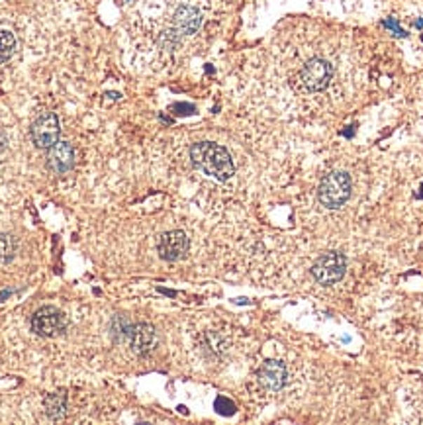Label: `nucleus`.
<instances>
[{
  "mask_svg": "<svg viewBox=\"0 0 423 425\" xmlns=\"http://www.w3.org/2000/svg\"><path fill=\"white\" fill-rule=\"evenodd\" d=\"M190 159L194 163V167L206 173L208 177L226 182L235 175V165L231 155L226 147L217 145L212 142L194 143L190 147Z\"/></svg>",
  "mask_w": 423,
  "mask_h": 425,
  "instance_id": "nucleus-1",
  "label": "nucleus"
},
{
  "mask_svg": "<svg viewBox=\"0 0 423 425\" xmlns=\"http://www.w3.org/2000/svg\"><path fill=\"white\" fill-rule=\"evenodd\" d=\"M320 202L329 210H339L345 206L351 196V177L343 170H333L323 177L318 190Z\"/></svg>",
  "mask_w": 423,
  "mask_h": 425,
  "instance_id": "nucleus-2",
  "label": "nucleus"
},
{
  "mask_svg": "<svg viewBox=\"0 0 423 425\" xmlns=\"http://www.w3.org/2000/svg\"><path fill=\"white\" fill-rule=\"evenodd\" d=\"M345 271H347V259L343 253H337V251L323 253L316 259V263L311 267V274L321 286L339 283Z\"/></svg>",
  "mask_w": 423,
  "mask_h": 425,
  "instance_id": "nucleus-3",
  "label": "nucleus"
},
{
  "mask_svg": "<svg viewBox=\"0 0 423 425\" xmlns=\"http://www.w3.org/2000/svg\"><path fill=\"white\" fill-rule=\"evenodd\" d=\"M333 76V67L325 59H310L300 71V86L306 93H320L328 88Z\"/></svg>",
  "mask_w": 423,
  "mask_h": 425,
  "instance_id": "nucleus-4",
  "label": "nucleus"
},
{
  "mask_svg": "<svg viewBox=\"0 0 423 425\" xmlns=\"http://www.w3.org/2000/svg\"><path fill=\"white\" fill-rule=\"evenodd\" d=\"M67 318L61 310L53 306L39 308L38 312L32 316V330L41 337H55L61 331H65Z\"/></svg>",
  "mask_w": 423,
  "mask_h": 425,
  "instance_id": "nucleus-5",
  "label": "nucleus"
},
{
  "mask_svg": "<svg viewBox=\"0 0 423 425\" xmlns=\"http://www.w3.org/2000/svg\"><path fill=\"white\" fill-rule=\"evenodd\" d=\"M32 142L36 143L39 149H49L59 142V133H61V122L53 112H46L39 116L36 122L32 123Z\"/></svg>",
  "mask_w": 423,
  "mask_h": 425,
  "instance_id": "nucleus-6",
  "label": "nucleus"
},
{
  "mask_svg": "<svg viewBox=\"0 0 423 425\" xmlns=\"http://www.w3.org/2000/svg\"><path fill=\"white\" fill-rule=\"evenodd\" d=\"M157 251L163 261H179L184 257L188 251V237L184 231L175 229V231H167L159 237V243H157Z\"/></svg>",
  "mask_w": 423,
  "mask_h": 425,
  "instance_id": "nucleus-7",
  "label": "nucleus"
},
{
  "mask_svg": "<svg viewBox=\"0 0 423 425\" xmlns=\"http://www.w3.org/2000/svg\"><path fill=\"white\" fill-rule=\"evenodd\" d=\"M47 167L57 175L73 169L75 167V147L69 142H57L53 147H49Z\"/></svg>",
  "mask_w": 423,
  "mask_h": 425,
  "instance_id": "nucleus-8",
  "label": "nucleus"
},
{
  "mask_svg": "<svg viewBox=\"0 0 423 425\" xmlns=\"http://www.w3.org/2000/svg\"><path fill=\"white\" fill-rule=\"evenodd\" d=\"M200 24H202V14H200V10L194 8V6L182 4V6L177 8L175 16H173V32H175L179 38L180 36H192V34H196Z\"/></svg>",
  "mask_w": 423,
  "mask_h": 425,
  "instance_id": "nucleus-9",
  "label": "nucleus"
},
{
  "mask_svg": "<svg viewBox=\"0 0 423 425\" xmlns=\"http://www.w3.org/2000/svg\"><path fill=\"white\" fill-rule=\"evenodd\" d=\"M126 335H128V339H130L133 351H135L137 355H147V353L155 349V345H157V333H155V328L149 325V323L130 325Z\"/></svg>",
  "mask_w": 423,
  "mask_h": 425,
  "instance_id": "nucleus-10",
  "label": "nucleus"
},
{
  "mask_svg": "<svg viewBox=\"0 0 423 425\" xmlns=\"http://www.w3.org/2000/svg\"><path fill=\"white\" fill-rule=\"evenodd\" d=\"M257 377H259V382L267 390H281L286 384L288 370L281 360H267V363H263V367L259 369Z\"/></svg>",
  "mask_w": 423,
  "mask_h": 425,
  "instance_id": "nucleus-11",
  "label": "nucleus"
},
{
  "mask_svg": "<svg viewBox=\"0 0 423 425\" xmlns=\"http://www.w3.org/2000/svg\"><path fill=\"white\" fill-rule=\"evenodd\" d=\"M16 249H18V243H16L14 236L0 234V265L12 263V259L16 257Z\"/></svg>",
  "mask_w": 423,
  "mask_h": 425,
  "instance_id": "nucleus-12",
  "label": "nucleus"
},
{
  "mask_svg": "<svg viewBox=\"0 0 423 425\" xmlns=\"http://www.w3.org/2000/svg\"><path fill=\"white\" fill-rule=\"evenodd\" d=\"M16 51V38L8 29H0V63H6Z\"/></svg>",
  "mask_w": 423,
  "mask_h": 425,
  "instance_id": "nucleus-13",
  "label": "nucleus"
},
{
  "mask_svg": "<svg viewBox=\"0 0 423 425\" xmlns=\"http://www.w3.org/2000/svg\"><path fill=\"white\" fill-rule=\"evenodd\" d=\"M65 396H59V394H51L46 398V412L47 416L51 419H59V417L65 416Z\"/></svg>",
  "mask_w": 423,
  "mask_h": 425,
  "instance_id": "nucleus-14",
  "label": "nucleus"
},
{
  "mask_svg": "<svg viewBox=\"0 0 423 425\" xmlns=\"http://www.w3.org/2000/svg\"><path fill=\"white\" fill-rule=\"evenodd\" d=\"M214 407L217 410V414H222V416H231V414H235L234 402H231V400H227V398H224V396L216 398Z\"/></svg>",
  "mask_w": 423,
  "mask_h": 425,
  "instance_id": "nucleus-15",
  "label": "nucleus"
},
{
  "mask_svg": "<svg viewBox=\"0 0 423 425\" xmlns=\"http://www.w3.org/2000/svg\"><path fill=\"white\" fill-rule=\"evenodd\" d=\"M384 26H386V28L394 29L396 36H405V32L402 28H400V26H398V22H396V20H386Z\"/></svg>",
  "mask_w": 423,
  "mask_h": 425,
  "instance_id": "nucleus-16",
  "label": "nucleus"
},
{
  "mask_svg": "<svg viewBox=\"0 0 423 425\" xmlns=\"http://www.w3.org/2000/svg\"><path fill=\"white\" fill-rule=\"evenodd\" d=\"M173 110H180V116H184V114H192L194 112V106H190V104H175L173 106Z\"/></svg>",
  "mask_w": 423,
  "mask_h": 425,
  "instance_id": "nucleus-17",
  "label": "nucleus"
}]
</instances>
